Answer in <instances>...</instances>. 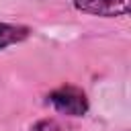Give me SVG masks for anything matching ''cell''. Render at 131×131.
I'll return each mask as SVG.
<instances>
[{
	"mask_svg": "<svg viewBox=\"0 0 131 131\" xmlns=\"http://www.w3.org/2000/svg\"><path fill=\"white\" fill-rule=\"evenodd\" d=\"M47 102L70 117H82L88 111V98L84 94V90L76 88V86H59L53 92L47 94Z\"/></svg>",
	"mask_w": 131,
	"mask_h": 131,
	"instance_id": "cell-1",
	"label": "cell"
},
{
	"mask_svg": "<svg viewBox=\"0 0 131 131\" xmlns=\"http://www.w3.org/2000/svg\"><path fill=\"white\" fill-rule=\"evenodd\" d=\"M74 8L94 16H125L129 0H74Z\"/></svg>",
	"mask_w": 131,
	"mask_h": 131,
	"instance_id": "cell-2",
	"label": "cell"
},
{
	"mask_svg": "<svg viewBox=\"0 0 131 131\" xmlns=\"http://www.w3.org/2000/svg\"><path fill=\"white\" fill-rule=\"evenodd\" d=\"M31 35L29 27L23 25H10V23H0V49H6L8 45L20 43Z\"/></svg>",
	"mask_w": 131,
	"mask_h": 131,
	"instance_id": "cell-3",
	"label": "cell"
},
{
	"mask_svg": "<svg viewBox=\"0 0 131 131\" xmlns=\"http://www.w3.org/2000/svg\"><path fill=\"white\" fill-rule=\"evenodd\" d=\"M31 131H63L55 121H49V119H45V121H39V123H35L33 127H31Z\"/></svg>",
	"mask_w": 131,
	"mask_h": 131,
	"instance_id": "cell-4",
	"label": "cell"
}]
</instances>
